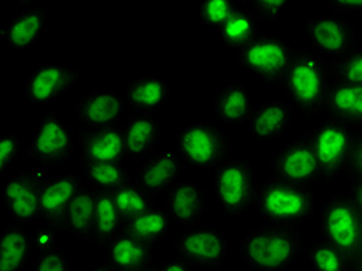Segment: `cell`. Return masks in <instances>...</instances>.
Returning a JSON list of instances; mask_svg holds the SVG:
<instances>
[{
    "mask_svg": "<svg viewBox=\"0 0 362 271\" xmlns=\"http://www.w3.org/2000/svg\"><path fill=\"white\" fill-rule=\"evenodd\" d=\"M332 81L328 61L310 45L296 50L282 82L285 100L303 118L322 117Z\"/></svg>",
    "mask_w": 362,
    "mask_h": 271,
    "instance_id": "1",
    "label": "cell"
},
{
    "mask_svg": "<svg viewBox=\"0 0 362 271\" xmlns=\"http://www.w3.org/2000/svg\"><path fill=\"white\" fill-rule=\"evenodd\" d=\"M305 251L299 228L265 224L254 228L238 245V256L252 271H286Z\"/></svg>",
    "mask_w": 362,
    "mask_h": 271,
    "instance_id": "2",
    "label": "cell"
},
{
    "mask_svg": "<svg viewBox=\"0 0 362 271\" xmlns=\"http://www.w3.org/2000/svg\"><path fill=\"white\" fill-rule=\"evenodd\" d=\"M316 208V194L313 188L265 180L259 183L254 202L257 216L267 224L299 228L310 220Z\"/></svg>",
    "mask_w": 362,
    "mask_h": 271,
    "instance_id": "3",
    "label": "cell"
},
{
    "mask_svg": "<svg viewBox=\"0 0 362 271\" xmlns=\"http://www.w3.org/2000/svg\"><path fill=\"white\" fill-rule=\"evenodd\" d=\"M256 166L245 158H229L214 171L212 194L221 214L242 217L254 208L259 190Z\"/></svg>",
    "mask_w": 362,
    "mask_h": 271,
    "instance_id": "4",
    "label": "cell"
},
{
    "mask_svg": "<svg viewBox=\"0 0 362 271\" xmlns=\"http://www.w3.org/2000/svg\"><path fill=\"white\" fill-rule=\"evenodd\" d=\"M174 149L186 166L199 171H216L220 164L233 158L231 138L212 122H191L183 126L174 138Z\"/></svg>",
    "mask_w": 362,
    "mask_h": 271,
    "instance_id": "5",
    "label": "cell"
},
{
    "mask_svg": "<svg viewBox=\"0 0 362 271\" xmlns=\"http://www.w3.org/2000/svg\"><path fill=\"white\" fill-rule=\"evenodd\" d=\"M356 134L358 130L330 120L319 122L303 134L316 157L320 183H330L347 175Z\"/></svg>",
    "mask_w": 362,
    "mask_h": 271,
    "instance_id": "6",
    "label": "cell"
},
{
    "mask_svg": "<svg viewBox=\"0 0 362 271\" xmlns=\"http://www.w3.org/2000/svg\"><path fill=\"white\" fill-rule=\"evenodd\" d=\"M319 233L351 262L362 246V214L350 194L339 192L328 197L320 208Z\"/></svg>",
    "mask_w": 362,
    "mask_h": 271,
    "instance_id": "7",
    "label": "cell"
},
{
    "mask_svg": "<svg viewBox=\"0 0 362 271\" xmlns=\"http://www.w3.org/2000/svg\"><path fill=\"white\" fill-rule=\"evenodd\" d=\"M294 54L296 48L286 39L260 33L237 52V62L246 71L256 75L263 84L281 88Z\"/></svg>",
    "mask_w": 362,
    "mask_h": 271,
    "instance_id": "8",
    "label": "cell"
},
{
    "mask_svg": "<svg viewBox=\"0 0 362 271\" xmlns=\"http://www.w3.org/2000/svg\"><path fill=\"white\" fill-rule=\"evenodd\" d=\"M308 45L327 61L337 59L362 45L361 31L347 16L339 13H319L302 25Z\"/></svg>",
    "mask_w": 362,
    "mask_h": 271,
    "instance_id": "9",
    "label": "cell"
},
{
    "mask_svg": "<svg viewBox=\"0 0 362 271\" xmlns=\"http://www.w3.org/2000/svg\"><path fill=\"white\" fill-rule=\"evenodd\" d=\"M174 248L194 270H218L229 256L228 236L216 225L187 228L174 239Z\"/></svg>",
    "mask_w": 362,
    "mask_h": 271,
    "instance_id": "10",
    "label": "cell"
},
{
    "mask_svg": "<svg viewBox=\"0 0 362 271\" xmlns=\"http://www.w3.org/2000/svg\"><path fill=\"white\" fill-rule=\"evenodd\" d=\"M76 139L75 130L62 122L53 110H45L40 115L27 154L40 164V168L62 166L75 154Z\"/></svg>",
    "mask_w": 362,
    "mask_h": 271,
    "instance_id": "11",
    "label": "cell"
},
{
    "mask_svg": "<svg viewBox=\"0 0 362 271\" xmlns=\"http://www.w3.org/2000/svg\"><path fill=\"white\" fill-rule=\"evenodd\" d=\"M48 175L45 168H28L6 180L2 199L14 224L27 226L40 221V194Z\"/></svg>",
    "mask_w": 362,
    "mask_h": 271,
    "instance_id": "12",
    "label": "cell"
},
{
    "mask_svg": "<svg viewBox=\"0 0 362 271\" xmlns=\"http://www.w3.org/2000/svg\"><path fill=\"white\" fill-rule=\"evenodd\" d=\"M269 175L279 182L308 186L320 183L319 166L305 135L285 144L269 163Z\"/></svg>",
    "mask_w": 362,
    "mask_h": 271,
    "instance_id": "13",
    "label": "cell"
},
{
    "mask_svg": "<svg viewBox=\"0 0 362 271\" xmlns=\"http://www.w3.org/2000/svg\"><path fill=\"white\" fill-rule=\"evenodd\" d=\"M127 105L117 90L95 87L79 98L75 104V122L79 129L122 126Z\"/></svg>",
    "mask_w": 362,
    "mask_h": 271,
    "instance_id": "14",
    "label": "cell"
},
{
    "mask_svg": "<svg viewBox=\"0 0 362 271\" xmlns=\"http://www.w3.org/2000/svg\"><path fill=\"white\" fill-rule=\"evenodd\" d=\"M78 81L79 71L69 65L40 64L25 79L27 100L39 108H45L69 93Z\"/></svg>",
    "mask_w": 362,
    "mask_h": 271,
    "instance_id": "15",
    "label": "cell"
},
{
    "mask_svg": "<svg viewBox=\"0 0 362 271\" xmlns=\"http://www.w3.org/2000/svg\"><path fill=\"white\" fill-rule=\"evenodd\" d=\"M293 105L285 98H271L254 105L246 121L250 137L259 144L282 139L290 130L294 118Z\"/></svg>",
    "mask_w": 362,
    "mask_h": 271,
    "instance_id": "16",
    "label": "cell"
},
{
    "mask_svg": "<svg viewBox=\"0 0 362 271\" xmlns=\"http://www.w3.org/2000/svg\"><path fill=\"white\" fill-rule=\"evenodd\" d=\"M52 18L45 8L25 6L8 21L0 36L2 44L13 52L33 50L45 38Z\"/></svg>",
    "mask_w": 362,
    "mask_h": 271,
    "instance_id": "17",
    "label": "cell"
},
{
    "mask_svg": "<svg viewBox=\"0 0 362 271\" xmlns=\"http://www.w3.org/2000/svg\"><path fill=\"white\" fill-rule=\"evenodd\" d=\"M84 183L82 175L71 172L48 175L40 194V221L62 229L70 204Z\"/></svg>",
    "mask_w": 362,
    "mask_h": 271,
    "instance_id": "18",
    "label": "cell"
},
{
    "mask_svg": "<svg viewBox=\"0 0 362 271\" xmlns=\"http://www.w3.org/2000/svg\"><path fill=\"white\" fill-rule=\"evenodd\" d=\"M186 163L175 149L155 152L152 157L143 161L135 172L134 180L153 195L168 194L172 188L181 182L186 171Z\"/></svg>",
    "mask_w": 362,
    "mask_h": 271,
    "instance_id": "19",
    "label": "cell"
},
{
    "mask_svg": "<svg viewBox=\"0 0 362 271\" xmlns=\"http://www.w3.org/2000/svg\"><path fill=\"white\" fill-rule=\"evenodd\" d=\"M209 209V195L204 188L192 180L178 182L166 194V211L172 224L197 226Z\"/></svg>",
    "mask_w": 362,
    "mask_h": 271,
    "instance_id": "20",
    "label": "cell"
},
{
    "mask_svg": "<svg viewBox=\"0 0 362 271\" xmlns=\"http://www.w3.org/2000/svg\"><path fill=\"white\" fill-rule=\"evenodd\" d=\"M78 146L84 164L104 161L124 163L127 158L122 126L79 129Z\"/></svg>",
    "mask_w": 362,
    "mask_h": 271,
    "instance_id": "21",
    "label": "cell"
},
{
    "mask_svg": "<svg viewBox=\"0 0 362 271\" xmlns=\"http://www.w3.org/2000/svg\"><path fill=\"white\" fill-rule=\"evenodd\" d=\"M169 96L170 88L168 82L149 73L132 78L122 90V98L127 109L138 115H151V117L158 115Z\"/></svg>",
    "mask_w": 362,
    "mask_h": 271,
    "instance_id": "22",
    "label": "cell"
},
{
    "mask_svg": "<svg viewBox=\"0 0 362 271\" xmlns=\"http://www.w3.org/2000/svg\"><path fill=\"white\" fill-rule=\"evenodd\" d=\"M254 109L252 95L243 82H228L214 93L211 112L218 122L225 126L246 125Z\"/></svg>",
    "mask_w": 362,
    "mask_h": 271,
    "instance_id": "23",
    "label": "cell"
},
{
    "mask_svg": "<svg viewBox=\"0 0 362 271\" xmlns=\"http://www.w3.org/2000/svg\"><path fill=\"white\" fill-rule=\"evenodd\" d=\"M126 155L134 161H146L155 154L161 138V125L151 115H132L122 122Z\"/></svg>",
    "mask_w": 362,
    "mask_h": 271,
    "instance_id": "24",
    "label": "cell"
},
{
    "mask_svg": "<svg viewBox=\"0 0 362 271\" xmlns=\"http://www.w3.org/2000/svg\"><path fill=\"white\" fill-rule=\"evenodd\" d=\"M322 117L355 130H362V86L332 82Z\"/></svg>",
    "mask_w": 362,
    "mask_h": 271,
    "instance_id": "25",
    "label": "cell"
},
{
    "mask_svg": "<svg viewBox=\"0 0 362 271\" xmlns=\"http://www.w3.org/2000/svg\"><path fill=\"white\" fill-rule=\"evenodd\" d=\"M96 202L98 191L95 188L84 183V186L78 191L73 199L67 216L64 220V231H67L71 237L92 243L93 241V228L96 216Z\"/></svg>",
    "mask_w": 362,
    "mask_h": 271,
    "instance_id": "26",
    "label": "cell"
},
{
    "mask_svg": "<svg viewBox=\"0 0 362 271\" xmlns=\"http://www.w3.org/2000/svg\"><path fill=\"white\" fill-rule=\"evenodd\" d=\"M107 262L117 271H135L149 267L153 262L152 245L127 233L107 246Z\"/></svg>",
    "mask_w": 362,
    "mask_h": 271,
    "instance_id": "27",
    "label": "cell"
},
{
    "mask_svg": "<svg viewBox=\"0 0 362 271\" xmlns=\"http://www.w3.org/2000/svg\"><path fill=\"white\" fill-rule=\"evenodd\" d=\"M31 234L23 225L8 224L0 231V271H22L31 258Z\"/></svg>",
    "mask_w": 362,
    "mask_h": 271,
    "instance_id": "28",
    "label": "cell"
},
{
    "mask_svg": "<svg viewBox=\"0 0 362 271\" xmlns=\"http://www.w3.org/2000/svg\"><path fill=\"white\" fill-rule=\"evenodd\" d=\"M260 21L248 4H238L231 18L225 22L223 27L217 30L218 39L226 48L237 53L260 35Z\"/></svg>",
    "mask_w": 362,
    "mask_h": 271,
    "instance_id": "29",
    "label": "cell"
},
{
    "mask_svg": "<svg viewBox=\"0 0 362 271\" xmlns=\"http://www.w3.org/2000/svg\"><path fill=\"white\" fill-rule=\"evenodd\" d=\"M126 231V219L121 214L110 192L98 191L96 216L93 228V245L107 248Z\"/></svg>",
    "mask_w": 362,
    "mask_h": 271,
    "instance_id": "30",
    "label": "cell"
},
{
    "mask_svg": "<svg viewBox=\"0 0 362 271\" xmlns=\"http://www.w3.org/2000/svg\"><path fill=\"white\" fill-rule=\"evenodd\" d=\"M170 226L172 220L166 208L153 204L152 208L143 211L141 214L127 219L124 233L134 236L146 243L153 245L166 239L168 234L170 233Z\"/></svg>",
    "mask_w": 362,
    "mask_h": 271,
    "instance_id": "31",
    "label": "cell"
},
{
    "mask_svg": "<svg viewBox=\"0 0 362 271\" xmlns=\"http://www.w3.org/2000/svg\"><path fill=\"white\" fill-rule=\"evenodd\" d=\"M82 178L87 185L95 188L96 191L113 192L119 186L127 183L132 177L124 163L104 161L84 164Z\"/></svg>",
    "mask_w": 362,
    "mask_h": 271,
    "instance_id": "32",
    "label": "cell"
},
{
    "mask_svg": "<svg viewBox=\"0 0 362 271\" xmlns=\"http://www.w3.org/2000/svg\"><path fill=\"white\" fill-rule=\"evenodd\" d=\"M305 253L313 271H349L353 264L342 251L324 239L308 241Z\"/></svg>",
    "mask_w": 362,
    "mask_h": 271,
    "instance_id": "33",
    "label": "cell"
},
{
    "mask_svg": "<svg viewBox=\"0 0 362 271\" xmlns=\"http://www.w3.org/2000/svg\"><path fill=\"white\" fill-rule=\"evenodd\" d=\"M110 194L126 220L141 214L143 211L152 208L155 204V195L144 190L141 185H138L134 178H130L127 183Z\"/></svg>",
    "mask_w": 362,
    "mask_h": 271,
    "instance_id": "34",
    "label": "cell"
},
{
    "mask_svg": "<svg viewBox=\"0 0 362 271\" xmlns=\"http://www.w3.org/2000/svg\"><path fill=\"white\" fill-rule=\"evenodd\" d=\"M328 75L332 82L362 86V45L345 56L328 61Z\"/></svg>",
    "mask_w": 362,
    "mask_h": 271,
    "instance_id": "35",
    "label": "cell"
},
{
    "mask_svg": "<svg viewBox=\"0 0 362 271\" xmlns=\"http://www.w3.org/2000/svg\"><path fill=\"white\" fill-rule=\"evenodd\" d=\"M238 2L234 0H206L199 5V22L204 27L220 30L231 18Z\"/></svg>",
    "mask_w": 362,
    "mask_h": 271,
    "instance_id": "36",
    "label": "cell"
},
{
    "mask_svg": "<svg viewBox=\"0 0 362 271\" xmlns=\"http://www.w3.org/2000/svg\"><path fill=\"white\" fill-rule=\"evenodd\" d=\"M248 6L257 16L260 23H269V25H279L290 10L291 2L288 0H252Z\"/></svg>",
    "mask_w": 362,
    "mask_h": 271,
    "instance_id": "37",
    "label": "cell"
},
{
    "mask_svg": "<svg viewBox=\"0 0 362 271\" xmlns=\"http://www.w3.org/2000/svg\"><path fill=\"white\" fill-rule=\"evenodd\" d=\"M31 271H71V264L65 253L56 246V248L39 253L33 262Z\"/></svg>",
    "mask_w": 362,
    "mask_h": 271,
    "instance_id": "38",
    "label": "cell"
},
{
    "mask_svg": "<svg viewBox=\"0 0 362 271\" xmlns=\"http://www.w3.org/2000/svg\"><path fill=\"white\" fill-rule=\"evenodd\" d=\"M22 149V138L19 134H6L0 139V175H5L18 158Z\"/></svg>",
    "mask_w": 362,
    "mask_h": 271,
    "instance_id": "39",
    "label": "cell"
},
{
    "mask_svg": "<svg viewBox=\"0 0 362 271\" xmlns=\"http://www.w3.org/2000/svg\"><path fill=\"white\" fill-rule=\"evenodd\" d=\"M59 231H61V229L57 226L42 221V224H40L35 229V231L31 233L33 250H35L39 254V253H44V251L52 250V248H56L57 234H59Z\"/></svg>",
    "mask_w": 362,
    "mask_h": 271,
    "instance_id": "40",
    "label": "cell"
},
{
    "mask_svg": "<svg viewBox=\"0 0 362 271\" xmlns=\"http://www.w3.org/2000/svg\"><path fill=\"white\" fill-rule=\"evenodd\" d=\"M345 177H347L350 182H353V180H362V130H358L356 134L347 175Z\"/></svg>",
    "mask_w": 362,
    "mask_h": 271,
    "instance_id": "41",
    "label": "cell"
},
{
    "mask_svg": "<svg viewBox=\"0 0 362 271\" xmlns=\"http://www.w3.org/2000/svg\"><path fill=\"white\" fill-rule=\"evenodd\" d=\"M327 6L344 16L362 13V0H337V2H327Z\"/></svg>",
    "mask_w": 362,
    "mask_h": 271,
    "instance_id": "42",
    "label": "cell"
},
{
    "mask_svg": "<svg viewBox=\"0 0 362 271\" xmlns=\"http://www.w3.org/2000/svg\"><path fill=\"white\" fill-rule=\"evenodd\" d=\"M156 271H195L191 265L181 258H170L156 265Z\"/></svg>",
    "mask_w": 362,
    "mask_h": 271,
    "instance_id": "43",
    "label": "cell"
},
{
    "mask_svg": "<svg viewBox=\"0 0 362 271\" xmlns=\"http://www.w3.org/2000/svg\"><path fill=\"white\" fill-rule=\"evenodd\" d=\"M349 194L362 214V180H353V182H350Z\"/></svg>",
    "mask_w": 362,
    "mask_h": 271,
    "instance_id": "44",
    "label": "cell"
},
{
    "mask_svg": "<svg viewBox=\"0 0 362 271\" xmlns=\"http://www.w3.org/2000/svg\"><path fill=\"white\" fill-rule=\"evenodd\" d=\"M86 271H117L115 270L109 262H103V264H96V265H93V267H90V268H87Z\"/></svg>",
    "mask_w": 362,
    "mask_h": 271,
    "instance_id": "45",
    "label": "cell"
},
{
    "mask_svg": "<svg viewBox=\"0 0 362 271\" xmlns=\"http://www.w3.org/2000/svg\"><path fill=\"white\" fill-rule=\"evenodd\" d=\"M353 262H356V264L362 265V246H361V250H359V253L356 254V258H355V260H353Z\"/></svg>",
    "mask_w": 362,
    "mask_h": 271,
    "instance_id": "46",
    "label": "cell"
},
{
    "mask_svg": "<svg viewBox=\"0 0 362 271\" xmlns=\"http://www.w3.org/2000/svg\"><path fill=\"white\" fill-rule=\"evenodd\" d=\"M349 271H362V265L356 264V262H353V264H351V267H350V270H349Z\"/></svg>",
    "mask_w": 362,
    "mask_h": 271,
    "instance_id": "47",
    "label": "cell"
},
{
    "mask_svg": "<svg viewBox=\"0 0 362 271\" xmlns=\"http://www.w3.org/2000/svg\"><path fill=\"white\" fill-rule=\"evenodd\" d=\"M135 271H156V265H149V267H144V268H139Z\"/></svg>",
    "mask_w": 362,
    "mask_h": 271,
    "instance_id": "48",
    "label": "cell"
},
{
    "mask_svg": "<svg viewBox=\"0 0 362 271\" xmlns=\"http://www.w3.org/2000/svg\"><path fill=\"white\" fill-rule=\"evenodd\" d=\"M359 31H361V39H362V25H361V28H359Z\"/></svg>",
    "mask_w": 362,
    "mask_h": 271,
    "instance_id": "49",
    "label": "cell"
}]
</instances>
